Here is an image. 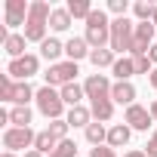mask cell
Instances as JSON below:
<instances>
[{
    "label": "cell",
    "mask_w": 157,
    "mask_h": 157,
    "mask_svg": "<svg viewBox=\"0 0 157 157\" xmlns=\"http://www.w3.org/2000/svg\"><path fill=\"white\" fill-rule=\"evenodd\" d=\"M49 16H52V6L46 3V0H34L31 3V13H28V22H25V31H22L28 43H43L46 40Z\"/></svg>",
    "instance_id": "obj_1"
},
{
    "label": "cell",
    "mask_w": 157,
    "mask_h": 157,
    "mask_svg": "<svg viewBox=\"0 0 157 157\" xmlns=\"http://www.w3.org/2000/svg\"><path fill=\"white\" fill-rule=\"evenodd\" d=\"M86 43L90 49H105L111 46V19L105 10H93V16L86 19Z\"/></svg>",
    "instance_id": "obj_2"
},
{
    "label": "cell",
    "mask_w": 157,
    "mask_h": 157,
    "mask_svg": "<svg viewBox=\"0 0 157 157\" xmlns=\"http://www.w3.org/2000/svg\"><path fill=\"white\" fill-rule=\"evenodd\" d=\"M34 102H37V111H40L46 120H62V114H65V108H68V105L62 102V93L52 90V86H46V83L37 90V99H34Z\"/></svg>",
    "instance_id": "obj_3"
},
{
    "label": "cell",
    "mask_w": 157,
    "mask_h": 157,
    "mask_svg": "<svg viewBox=\"0 0 157 157\" xmlns=\"http://www.w3.org/2000/svg\"><path fill=\"white\" fill-rule=\"evenodd\" d=\"M136 37V25L129 19H111V52L114 56H129Z\"/></svg>",
    "instance_id": "obj_4"
},
{
    "label": "cell",
    "mask_w": 157,
    "mask_h": 157,
    "mask_svg": "<svg viewBox=\"0 0 157 157\" xmlns=\"http://www.w3.org/2000/svg\"><path fill=\"white\" fill-rule=\"evenodd\" d=\"M77 62H59V65H49V71L43 74V80H46V86H52V90H62V86H68V83H77Z\"/></svg>",
    "instance_id": "obj_5"
},
{
    "label": "cell",
    "mask_w": 157,
    "mask_h": 157,
    "mask_svg": "<svg viewBox=\"0 0 157 157\" xmlns=\"http://www.w3.org/2000/svg\"><path fill=\"white\" fill-rule=\"evenodd\" d=\"M34 139H37V132L31 129V126H6L3 129V148L6 151H13V154H19V151H31L34 148Z\"/></svg>",
    "instance_id": "obj_6"
},
{
    "label": "cell",
    "mask_w": 157,
    "mask_h": 157,
    "mask_svg": "<svg viewBox=\"0 0 157 157\" xmlns=\"http://www.w3.org/2000/svg\"><path fill=\"white\" fill-rule=\"evenodd\" d=\"M37 71H40V59H37L34 52H28V56H22V59H13L10 68H6V74L13 77V80H19V83H25L28 77H34Z\"/></svg>",
    "instance_id": "obj_7"
},
{
    "label": "cell",
    "mask_w": 157,
    "mask_h": 157,
    "mask_svg": "<svg viewBox=\"0 0 157 157\" xmlns=\"http://www.w3.org/2000/svg\"><path fill=\"white\" fill-rule=\"evenodd\" d=\"M123 123L129 126V129H139V132H148L151 129V123H154V117H151V111L145 108V105H129L126 108V114H123Z\"/></svg>",
    "instance_id": "obj_8"
},
{
    "label": "cell",
    "mask_w": 157,
    "mask_h": 157,
    "mask_svg": "<svg viewBox=\"0 0 157 157\" xmlns=\"http://www.w3.org/2000/svg\"><path fill=\"white\" fill-rule=\"evenodd\" d=\"M111 80H108V74H90L86 80H83V93H86V99L90 102H96V99H108L111 96Z\"/></svg>",
    "instance_id": "obj_9"
},
{
    "label": "cell",
    "mask_w": 157,
    "mask_h": 157,
    "mask_svg": "<svg viewBox=\"0 0 157 157\" xmlns=\"http://www.w3.org/2000/svg\"><path fill=\"white\" fill-rule=\"evenodd\" d=\"M3 13H6V28H19V25L28 22L31 3H25V0H6V3H3Z\"/></svg>",
    "instance_id": "obj_10"
},
{
    "label": "cell",
    "mask_w": 157,
    "mask_h": 157,
    "mask_svg": "<svg viewBox=\"0 0 157 157\" xmlns=\"http://www.w3.org/2000/svg\"><path fill=\"white\" fill-rule=\"evenodd\" d=\"M111 102L114 105H136V86L129 83V80H120V83H114L111 86Z\"/></svg>",
    "instance_id": "obj_11"
},
{
    "label": "cell",
    "mask_w": 157,
    "mask_h": 157,
    "mask_svg": "<svg viewBox=\"0 0 157 157\" xmlns=\"http://www.w3.org/2000/svg\"><path fill=\"white\" fill-rule=\"evenodd\" d=\"M90 43H86V37H71L68 43H65V56H68V62H80V59H90Z\"/></svg>",
    "instance_id": "obj_12"
},
{
    "label": "cell",
    "mask_w": 157,
    "mask_h": 157,
    "mask_svg": "<svg viewBox=\"0 0 157 157\" xmlns=\"http://www.w3.org/2000/svg\"><path fill=\"white\" fill-rule=\"evenodd\" d=\"M129 139H132V129L126 123L108 126V148H123V145H129Z\"/></svg>",
    "instance_id": "obj_13"
},
{
    "label": "cell",
    "mask_w": 157,
    "mask_h": 157,
    "mask_svg": "<svg viewBox=\"0 0 157 157\" xmlns=\"http://www.w3.org/2000/svg\"><path fill=\"white\" fill-rule=\"evenodd\" d=\"M65 52V43L59 40V37H46L43 43H40V56L49 62V65H59V56Z\"/></svg>",
    "instance_id": "obj_14"
},
{
    "label": "cell",
    "mask_w": 157,
    "mask_h": 157,
    "mask_svg": "<svg viewBox=\"0 0 157 157\" xmlns=\"http://www.w3.org/2000/svg\"><path fill=\"white\" fill-rule=\"evenodd\" d=\"M90 111H93V120L108 123V120L114 117V102H111V96H108V99H96V102H90Z\"/></svg>",
    "instance_id": "obj_15"
},
{
    "label": "cell",
    "mask_w": 157,
    "mask_h": 157,
    "mask_svg": "<svg viewBox=\"0 0 157 157\" xmlns=\"http://www.w3.org/2000/svg\"><path fill=\"white\" fill-rule=\"evenodd\" d=\"M25 46H28L25 34H16V31H13V34L6 37V43H3V49H6L10 62H13V59H22V56H28V52H25Z\"/></svg>",
    "instance_id": "obj_16"
},
{
    "label": "cell",
    "mask_w": 157,
    "mask_h": 157,
    "mask_svg": "<svg viewBox=\"0 0 157 157\" xmlns=\"http://www.w3.org/2000/svg\"><path fill=\"white\" fill-rule=\"evenodd\" d=\"M62 93V102L68 105V108H77L83 99H86V93H83V83H68V86H62L59 90Z\"/></svg>",
    "instance_id": "obj_17"
},
{
    "label": "cell",
    "mask_w": 157,
    "mask_h": 157,
    "mask_svg": "<svg viewBox=\"0 0 157 157\" xmlns=\"http://www.w3.org/2000/svg\"><path fill=\"white\" fill-rule=\"evenodd\" d=\"M65 120L71 123V126H90L93 123V111L86 108V105H77V108H68V114H65Z\"/></svg>",
    "instance_id": "obj_18"
},
{
    "label": "cell",
    "mask_w": 157,
    "mask_h": 157,
    "mask_svg": "<svg viewBox=\"0 0 157 157\" xmlns=\"http://www.w3.org/2000/svg\"><path fill=\"white\" fill-rule=\"evenodd\" d=\"M83 132H86V142H90L93 148H99V145H108V126H105V123L93 120V123H90Z\"/></svg>",
    "instance_id": "obj_19"
},
{
    "label": "cell",
    "mask_w": 157,
    "mask_h": 157,
    "mask_svg": "<svg viewBox=\"0 0 157 157\" xmlns=\"http://www.w3.org/2000/svg\"><path fill=\"white\" fill-rule=\"evenodd\" d=\"M111 74L117 77V83H120V80H129V77L136 74V65H132V56H120V59L114 62Z\"/></svg>",
    "instance_id": "obj_20"
},
{
    "label": "cell",
    "mask_w": 157,
    "mask_h": 157,
    "mask_svg": "<svg viewBox=\"0 0 157 157\" xmlns=\"http://www.w3.org/2000/svg\"><path fill=\"white\" fill-rule=\"evenodd\" d=\"M71 22H74V19H71L68 6H56V10H52V16H49V28H52V31H68V28H71Z\"/></svg>",
    "instance_id": "obj_21"
},
{
    "label": "cell",
    "mask_w": 157,
    "mask_h": 157,
    "mask_svg": "<svg viewBox=\"0 0 157 157\" xmlns=\"http://www.w3.org/2000/svg\"><path fill=\"white\" fill-rule=\"evenodd\" d=\"M56 148H59V139H56L49 129H40L37 139H34V151H40V154H52Z\"/></svg>",
    "instance_id": "obj_22"
},
{
    "label": "cell",
    "mask_w": 157,
    "mask_h": 157,
    "mask_svg": "<svg viewBox=\"0 0 157 157\" xmlns=\"http://www.w3.org/2000/svg\"><path fill=\"white\" fill-rule=\"evenodd\" d=\"M90 62L96 65V71H99V68H114L117 56L111 52V46H105V49H93V52H90Z\"/></svg>",
    "instance_id": "obj_23"
},
{
    "label": "cell",
    "mask_w": 157,
    "mask_h": 157,
    "mask_svg": "<svg viewBox=\"0 0 157 157\" xmlns=\"http://www.w3.org/2000/svg\"><path fill=\"white\" fill-rule=\"evenodd\" d=\"M68 13H71V19H90L93 16V3L90 0H68Z\"/></svg>",
    "instance_id": "obj_24"
},
{
    "label": "cell",
    "mask_w": 157,
    "mask_h": 157,
    "mask_svg": "<svg viewBox=\"0 0 157 157\" xmlns=\"http://www.w3.org/2000/svg\"><path fill=\"white\" fill-rule=\"evenodd\" d=\"M10 123L13 126H31V108L28 105H13L10 108Z\"/></svg>",
    "instance_id": "obj_25"
},
{
    "label": "cell",
    "mask_w": 157,
    "mask_h": 157,
    "mask_svg": "<svg viewBox=\"0 0 157 157\" xmlns=\"http://www.w3.org/2000/svg\"><path fill=\"white\" fill-rule=\"evenodd\" d=\"M16 86L19 80H13L10 74H0V102H16Z\"/></svg>",
    "instance_id": "obj_26"
},
{
    "label": "cell",
    "mask_w": 157,
    "mask_h": 157,
    "mask_svg": "<svg viewBox=\"0 0 157 157\" xmlns=\"http://www.w3.org/2000/svg\"><path fill=\"white\" fill-rule=\"evenodd\" d=\"M154 3H148V0H139V3H132V13H136V19L139 22H151L154 19Z\"/></svg>",
    "instance_id": "obj_27"
},
{
    "label": "cell",
    "mask_w": 157,
    "mask_h": 157,
    "mask_svg": "<svg viewBox=\"0 0 157 157\" xmlns=\"http://www.w3.org/2000/svg\"><path fill=\"white\" fill-rule=\"evenodd\" d=\"M46 129H49V132H52L59 142H65V139H68V129H71V123L62 117V120H49V126H46Z\"/></svg>",
    "instance_id": "obj_28"
},
{
    "label": "cell",
    "mask_w": 157,
    "mask_h": 157,
    "mask_svg": "<svg viewBox=\"0 0 157 157\" xmlns=\"http://www.w3.org/2000/svg\"><path fill=\"white\" fill-rule=\"evenodd\" d=\"M49 157H77V145H74L71 139H65V142H59V148H56Z\"/></svg>",
    "instance_id": "obj_29"
},
{
    "label": "cell",
    "mask_w": 157,
    "mask_h": 157,
    "mask_svg": "<svg viewBox=\"0 0 157 157\" xmlns=\"http://www.w3.org/2000/svg\"><path fill=\"white\" fill-rule=\"evenodd\" d=\"M132 65H136V74H151V71H154V62H151L148 56H136Z\"/></svg>",
    "instance_id": "obj_30"
},
{
    "label": "cell",
    "mask_w": 157,
    "mask_h": 157,
    "mask_svg": "<svg viewBox=\"0 0 157 157\" xmlns=\"http://www.w3.org/2000/svg\"><path fill=\"white\" fill-rule=\"evenodd\" d=\"M108 10H111L117 19H126V10H129V3H126V0H108Z\"/></svg>",
    "instance_id": "obj_31"
},
{
    "label": "cell",
    "mask_w": 157,
    "mask_h": 157,
    "mask_svg": "<svg viewBox=\"0 0 157 157\" xmlns=\"http://www.w3.org/2000/svg\"><path fill=\"white\" fill-rule=\"evenodd\" d=\"M90 157H117V151L108 145H99V148H90Z\"/></svg>",
    "instance_id": "obj_32"
},
{
    "label": "cell",
    "mask_w": 157,
    "mask_h": 157,
    "mask_svg": "<svg viewBox=\"0 0 157 157\" xmlns=\"http://www.w3.org/2000/svg\"><path fill=\"white\" fill-rule=\"evenodd\" d=\"M145 154H148V157H157V129L151 132V139H148V145H145Z\"/></svg>",
    "instance_id": "obj_33"
},
{
    "label": "cell",
    "mask_w": 157,
    "mask_h": 157,
    "mask_svg": "<svg viewBox=\"0 0 157 157\" xmlns=\"http://www.w3.org/2000/svg\"><path fill=\"white\" fill-rule=\"evenodd\" d=\"M123 157H148V154H145V151H142V148H132V151H126V154H123Z\"/></svg>",
    "instance_id": "obj_34"
},
{
    "label": "cell",
    "mask_w": 157,
    "mask_h": 157,
    "mask_svg": "<svg viewBox=\"0 0 157 157\" xmlns=\"http://www.w3.org/2000/svg\"><path fill=\"white\" fill-rule=\"evenodd\" d=\"M148 59H151V62H154V68H157V43L148 49Z\"/></svg>",
    "instance_id": "obj_35"
},
{
    "label": "cell",
    "mask_w": 157,
    "mask_h": 157,
    "mask_svg": "<svg viewBox=\"0 0 157 157\" xmlns=\"http://www.w3.org/2000/svg\"><path fill=\"white\" fill-rule=\"evenodd\" d=\"M148 111H151V117H154V123H157V99H154V102L148 105Z\"/></svg>",
    "instance_id": "obj_36"
},
{
    "label": "cell",
    "mask_w": 157,
    "mask_h": 157,
    "mask_svg": "<svg viewBox=\"0 0 157 157\" xmlns=\"http://www.w3.org/2000/svg\"><path fill=\"white\" fill-rule=\"evenodd\" d=\"M148 80H151V86H154V90H157V68H154V71H151V74H148Z\"/></svg>",
    "instance_id": "obj_37"
},
{
    "label": "cell",
    "mask_w": 157,
    "mask_h": 157,
    "mask_svg": "<svg viewBox=\"0 0 157 157\" xmlns=\"http://www.w3.org/2000/svg\"><path fill=\"white\" fill-rule=\"evenodd\" d=\"M22 157H46V154H40V151H34V148H31V151H25Z\"/></svg>",
    "instance_id": "obj_38"
},
{
    "label": "cell",
    "mask_w": 157,
    "mask_h": 157,
    "mask_svg": "<svg viewBox=\"0 0 157 157\" xmlns=\"http://www.w3.org/2000/svg\"><path fill=\"white\" fill-rule=\"evenodd\" d=\"M0 157H19V154H13V151H3V154H0Z\"/></svg>",
    "instance_id": "obj_39"
},
{
    "label": "cell",
    "mask_w": 157,
    "mask_h": 157,
    "mask_svg": "<svg viewBox=\"0 0 157 157\" xmlns=\"http://www.w3.org/2000/svg\"><path fill=\"white\" fill-rule=\"evenodd\" d=\"M151 22H154V28H157V10H154V19H151Z\"/></svg>",
    "instance_id": "obj_40"
}]
</instances>
